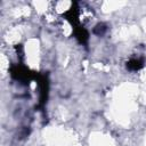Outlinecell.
<instances>
[{"mask_svg":"<svg viewBox=\"0 0 146 146\" xmlns=\"http://www.w3.org/2000/svg\"><path fill=\"white\" fill-rule=\"evenodd\" d=\"M140 66H141V62L138 60V59H133V60H131V62L129 63V67H130V68H133V70L139 68Z\"/></svg>","mask_w":146,"mask_h":146,"instance_id":"obj_1","label":"cell"}]
</instances>
